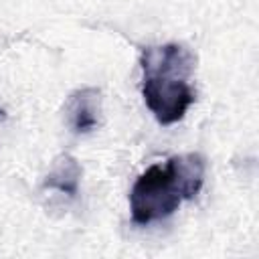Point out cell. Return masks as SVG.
Masks as SVG:
<instances>
[{
    "mask_svg": "<svg viewBox=\"0 0 259 259\" xmlns=\"http://www.w3.org/2000/svg\"><path fill=\"white\" fill-rule=\"evenodd\" d=\"M142 95L148 109L162 125L176 123L194 103L188 83L192 57L180 45L150 47L142 57Z\"/></svg>",
    "mask_w": 259,
    "mask_h": 259,
    "instance_id": "cell-1",
    "label": "cell"
},
{
    "mask_svg": "<svg viewBox=\"0 0 259 259\" xmlns=\"http://www.w3.org/2000/svg\"><path fill=\"white\" fill-rule=\"evenodd\" d=\"M180 188L168 166H150L138 176L130 192V210L136 225H148L170 217L182 202Z\"/></svg>",
    "mask_w": 259,
    "mask_h": 259,
    "instance_id": "cell-2",
    "label": "cell"
},
{
    "mask_svg": "<svg viewBox=\"0 0 259 259\" xmlns=\"http://www.w3.org/2000/svg\"><path fill=\"white\" fill-rule=\"evenodd\" d=\"M99 115H101V97L99 91L93 87H85L75 91L69 97L67 103V117L77 134H87L99 125Z\"/></svg>",
    "mask_w": 259,
    "mask_h": 259,
    "instance_id": "cell-3",
    "label": "cell"
},
{
    "mask_svg": "<svg viewBox=\"0 0 259 259\" xmlns=\"http://www.w3.org/2000/svg\"><path fill=\"white\" fill-rule=\"evenodd\" d=\"M168 170L172 172L182 198H194L204 182V160L200 154H182L172 156L166 162Z\"/></svg>",
    "mask_w": 259,
    "mask_h": 259,
    "instance_id": "cell-4",
    "label": "cell"
},
{
    "mask_svg": "<svg viewBox=\"0 0 259 259\" xmlns=\"http://www.w3.org/2000/svg\"><path fill=\"white\" fill-rule=\"evenodd\" d=\"M79 180H81L79 162L69 154H61L51 164V170L47 174L45 186L53 188V190H59V192H63L67 196H75L77 190H79Z\"/></svg>",
    "mask_w": 259,
    "mask_h": 259,
    "instance_id": "cell-5",
    "label": "cell"
}]
</instances>
